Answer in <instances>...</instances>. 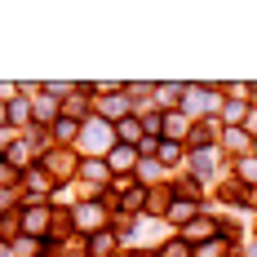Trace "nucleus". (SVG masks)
Wrapping results in <instances>:
<instances>
[{"label": "nucleus", "instance_id": "2", "mask_svg": "<svg viewBox=\"0 0 257 257\" xmlns=\"http://www.w3.org/2000/svg\"><path fill=\"white\" fill-rule=\"evenodd\" d=\"M80 142H84L89 151H106V147H111V128H106L102 120H84V124H80Z\"/></svg>", "mask_w": 257, "mask_h": 257}, {"label": "nucleus", "instance_id": "7", "mask_svg": "<svg viewBox=\"0 0 257 257\" xmlns=\"http://www.w3.org/2000/svg\"><path fill=\"white\" fill-rule=\"evenodd\" d=\"M191 239H217V222L213 217H195V222H186V244Z\"/></svg>", "mask_w": 257, "mask_h": 257}, {"label": "nucleus", "instance_id": "3", "mask_svg": "<svg viewBox=\"0 0 257 257\" xmlns=\"http://www.w3.org/2000/svg\"><path fill=\"white\" fill-rule=\"evenodd\" d=\"M45 226H49V208H45V204H31V208H23V231H31V239H36V235L45 231Z\"/></svg>", "mask_w": 257, "mask_h": 257}, {"label": "nucleus", "instance_id": "16", "mask_svg": "<svg viewBox=\"0 0 257 257\" xmlns=\"http://www.w3.org/2000/svg\"><path fill=\"white\" fill-rule=\"evenodd\" d=\"M244 115H248V102H226V106H222V120H226L231 128H239Z\"/></svg>", "mask_w": 257, "mask_h": 257}, {"label": "nucleus", "instance_id": "27", "mask_svg": "<svg viewBox=\"0 0 257 257\" xmlns=\"http://www.w3.org/2000/svg\"><path fill=\"white\" fill-rule=\"evenodd\" d=\"M14 182H18V169L9 160H0V186H14Z\"/></svg>", "mask_w": 257, "mask_h": 257}, {"label": "nucleus", "instance_id": "6", "mask_svg": "<svg viewBox=\"0 0 257 257\" xmlns=\"http://www.w3.org/2000/svg\"><path fill=\"white\" fill-rule=\"evenodd\" d=\"M98 111L111 115V120H128V98H124V93H106L102 102H98Z\"/></svg>", "mask_w": 257, "mask_h": 257}, {"label": "nucleus", "instance_id": "11", "mask_svg": "<svg viewBox=\"0 0 257 257\" xmlns=\"http://www.w3.org/2000/svg\"><path fill=\"white\" fill-rule=\"evenodd\" d=\"M133 147H115V151H111V160H106V169H120V173H124V169H133Z\"/></svg>", "mask_w": 257, "mask_h": 257}, {"label": "nucleus", "instance_id": "17", "mask_svg": "<svg viewBox=\"0 0 257 257\" xmlns=\"http://www.w3.org/2000/svg\"><path fill=\"white\" fill-rule=\"evenodd\" d=\"M111 248H115V235H111V231L93 235V244H89V253H93V257H106V253H111Z\"/></svg>", "mask_w": 257, "mask_h": 257}, {"label": "nucleus", "instance_id": "33", "mask_svg": "<svg viewBox=\"0 0 257 257\" xmlns=\"http://www.w3.org/2000/svg\"><path fill=\"white\" fill-rule=\"evenodd\" d=\"M248 257H257V248H253V253H248Z\"/></svg>", "mask_w": 257, "mask_h": 257}, {"label": "nucleus", "instance_id": "5", "mask_svg": "<svg viewBox=\"0 0 257 257\" xmlns=\"http://www.w3.org/2000/svg\"><path fill=\"white\" fill-rule=\"evenodd\" d=\"M182 98H186V111H191V115H195V111H213V106H217V93H213V89H186Z\"/></svg>", "mask_w": 257, "mask_h": 257}, {"label": "nucleus", "instance_id": "26", "mask_svg": "<svg viewBox=\"0 0 257 257\" xmlns=\"http://www.w3.org/2000/svg\"><path fill=\"white\" fill-rule=\"evenodd\" d=\"M138 178H142V182H155V178H160V160H147V164H138Z\"/></svg>", "mask_w": 257, "mask_h": 257}, {"label": "nucleus", "instance_id": "4", "mask_svg": "<svg viewBox=\"0 0 257 257\" xmlns=\"http://www.w3.org/2000/svg\"><path fill=\"white\" fill-rule=\"evenodd\" d=\"M71 222H76L80 231H93V226H102V204H76Z\"/></svg>", "mask_w": 257, "mask_h": 257}, {"label": "nucleus", "instance_id": "21", "mask_svg": "<svg viewBox=\"0 0 257 257\" xmlns=\"http://www.w3.org/2000/svg\"><path fill=\"white\" fill-rule=\"evenodd\" d=\"M160 257H195V253H191V244H186V239H169V244L160 248Z\"/></svg>", "mask_w": 257, "mask_h": 257}, {"label": "nucleus", "instance_id": "19", "mask_svg": "<svg viewBox=\"0 0 257 257\" xmlns=\"http://www.w3.org/2000/svg\"><path fill=\"white\" fill-rule=\"evenodd\" d=\"M53 138L71 142V138H80V124H76V120H62V115H58V124H53Z\"/></svg>", "mask_w": 257, "mask_h": 257}, {"label": "nucleus", "instance_id": "25", "mask_svg": "<svg viewBox=\"0 0 257 257\" xmlns=\"http://www.w3.org/2000/svg\"><path fill=\"white\" fill-rule=\"evenodd\" d=\"M200 257H226V239L217 235V239H208L204 248H200Z\"/></svg>", "mask_w": 257, "mask_h": 257}, {"label": "nucleus", "instance_id": "29", "mask_svg": "<svg viewBox=\"0 0 257 257\" xmlns=\"http://www.w3.org/2000/svg\"><path fill=\"white\" fill-rule=\"evenodd\" d=\"M239 178L257 186V160H239Z\"/></svg>", "mask_w": 257, "mask_h": 257}, {"label": "nucleus", "instance_id": "1", "mask_svg": "<svg viewBox=\"0 0 257 257\" xmlns=\"http://www.w3.org/2000/svg\"><path fill=\"white\" fill-rule=\"evenodd\" d=\"M40 169H45V173H49L53 182H62V178H71V173H76L80 164H76V155H71V151H49Z\"/></svg>", "mask_w": 257, "mask_h": 257}, {"label": "nucleus", "instance_id": "20", "mask_svg": "<svg viewBox=\"0 0 257 257\" xmlns=\"http://www.w3.org/2000/svg\"><path fill=\"white\" fill-rule=\"evenodd\" d=\"M76 115H84V93H71L62 102V120H76Z\"/></svg>", "mask_w": 257, "mask_h": 257}, {"label": "nucleus", "instance_id": "28", "mask_svg": "<svg viewBox=\"0 0 257 257\" xmlns=\"http://www.w3.org/2000/svg\"><path fill=\"white\" fill-rule=\"evenodd\" d=\"M27 115H31V106H27L23 98H18V102H9V120H14V124H18V120H27Z\"/></svg>", "mask_w": 257, "mask_h": 257}, {"label": "nucleus", "instance_id": "15", "mask_svg": "<svg viewBox=\"0 0 257 257\" xmlns=\"http://www.w3.org/2000/svg\"><path fill=\"white\" fill-rule=\"evenodd\" d=\"M169 217H173L178 226H186V222H195V204H191V200H178V204L169 208Z\"/></svg>", "mask_w": 257, "mask_h": 257}, {"label": "nucleus", "instance_id": "12", "mask_svg": "<svg viewBox=\"0 0 257 257\" xmlns=\"http://www.w3.org/2000/svg\"><path fill=\"white\" fill-rule=\"evenodd\" d=\"M80 173H84L89 182H106V178H111V169H106L102 160H84V164H80Z\"/></svg>", "mask_w": 257, "mask_h": 257}, {"label": "nucleus", "instance_id": "24", "mask_svg": "<svg viewBox=\"0 0 257 257\" xmlns=\"http://www.w3.org/2000/svg\"><path fill=\"white\" fill-rule=\"evenodd\" d=\"M186 89H178V84H164V89H155V98H160V106H178L173 98H182Z\"/></svg>", "mask_w": 257, "mask_h": 257}, {"label": "nucleus", "instance_id": "8", "mask_svg": "<svg viewBox=\"0 0 257 257\" xmlns=\"http://www.w3.org/2000/svg\"><path fill=\"white\" fill-rule=\"evenodd\" d=\"M213 164H217L213 147H200V151L191 155V169H195V178H208V173H213Z\"/></svg>", "mask_w": 257, "mask_h": 257}, {"label": "nucleus", "instance_id": "22", "mask_svg": "<svg viewBox=\"0 0 257 257\" xmlns=\"http://www.w3.org/2000/svg\"><path fill=\"white\" fill-rule=\"evenodd\" d=\"M222 142H226L231 151H244V147H248V133H244V128H226V133H222Z\"/></svg>", "mask_w": 257, "mask_h": 257}, {"label": "nucleus", "instance_id": "30", "mask_svg": "<svg viewBox=\"0 0 257 257\" xmlns=\"http://www.w3.org/2000/svg\"><path fill=\"white\" fill-rule=\"evenodd\" d=\"M169 133H173V138H182V133H186V120H182V115H169Z\"/></svg>", "mask_w": 257, "mask_h": 257}, {"label": "nucleus", "instance_id": "32", "mask_svg": "<svg viewBox=\"0 0 257 257\" xmlns=\"http://www.w3.org/2000/svg\"><path fill=\"white\" fill-rule=\"evenodd\" d=\"M5 120H9V106H0V128H5Z\"/></svg>", "mask_w": 257, "mask_h": 257}, {"label": "nucleus", "instance_id": "31", "mask_svg": "<svg viewBox=\"0 0 257 257\" xmlns=\"http://www.w3.org/2000/svg\"><path fill=\"white\" fill-rule=\"evenodd\" d=\"M9 138H14V133H9V128H0V147H5V151H9Z\"/></svg>", "mask_w": 257, "mask_h": 257}, {"label": "nucleus", "instance_id": "14", "mask_svg": "<svg viewBox=\"0 0 257 257\" xmlns=\"http://www.w3.org/2000/svg\"><path fill=\"white\" fill-rule=\"evenodd\" d=\"M14 253L18 257H36V253H45V244L31 239V235H18V239H14Z\"/></svg>", "mask_w": 257, "mask_h": 257}, {"label": "nucleus", "instance_id": "23", "mask_svg": "<svg viewBox=\"0 0 257 257\" xmlns=\"http://www.w3.org/2000/svg\"><path fill=\"white\" fill-rule=\"evenodd\" d=\"M182 160V142H164V147H160V169H164V164H178Z\"/></svg>", "mask_w": 257, "mask_h": 257}, {"label": "nucleus", "instance_id": "18", "mask_svg": "<svg viewBox=\"0 0 257 257\" xmlns=\"http://www.w3.org/2000/svg\"><path fill=\"white\" fill-rule=\"evenodd\" d=\"M18 226H23L18 213H0V235H5V239H18Z\"/></svg>", "mask_w": 257, "mask_h": 257}, {"label": "nucleus", "instance_id": "13", "mask_svg": "<svg viewBox=\"0 0 257 257\" xmlns=\"http://www.w3.org/2000/svg\"><path fill=\"white\" fill-rule=\"evenodd\" d=\"M27 186L40 195V191H49V186H53V178L45 173V169H40V164H36V169H27Z\"/></svg>", "mask_w": 257, "mask_h": 257}, {"label": "nucleus", "instance_id": "9", "mask_svg": "<svg viewBox=\"0 0 257 257\" xmlns=\"http://www.w3.org/2000/svg\"><path fill=\"white\" fill-rule=\"evenodd\" d=\"M31 115H36L40 124H58V102H53V98H36V102H31Z\"/></svg>", "mask_w": 257, "mask_h": 257}, {"label": "nucleus", "instance_id": "10", "mask_svg": "<svg viewBox=\"0 0 257 257\" xmlns=\"http://www.w3.org/2000/svg\"><path fill=\"white\" fill-rule=\"evenodd\" d=\"M115 133H120V138H124V147H138V142H142V138H147V128L138 124V120H120V128H115Z\"/></svg>", "mask_w": 257, "mask_h": 257}]
</instances>
